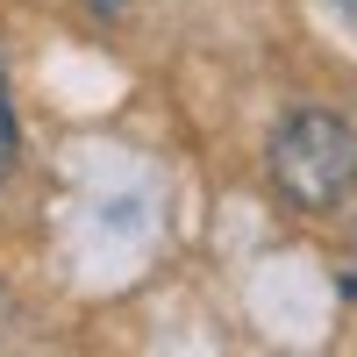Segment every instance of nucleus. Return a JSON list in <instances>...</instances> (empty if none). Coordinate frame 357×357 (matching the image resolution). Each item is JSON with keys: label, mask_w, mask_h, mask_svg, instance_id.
<instances>
[{"label": "nucleus", "mask_w": 357, "mask_h": 357, "mask_svg": "<svg viewBox=\"0 0 357 357\" xmlns=\"http://www.w3.org/2000/svg\"><path fill=\"white\" fill-rule=\"evenodd\" d=\"M336 8H343V15H350V22H357V0H336Z\"/></svg>", "instance_id": "nucleus-3"}, {"label": "nucleus", "mask_w": 357, "mask_h": 357, "mask_svg": "<svg viewBox=\"0 0 357 357\" xmlns=\"http://www.w3.org/2000/svg\"><path fill=\"white\" fill-rule=\"evenodd\" d=\"M272 186L301 207V215H329L357 193V129L329 107H301L272 129Z\"/></svg>", "instance_id": "nucleus-1"}, {"label": "nucleus", "mask_w": 357, "mask_h": 357, "mask_svg": "<svg viewBox=\"0 0 357 357\" xmlns=\"http://www.w3.org/2000/svg\"><path fill=\"white\" fill-rule=\"evenodd\" d=\"M86 8H93V15H107V22H114V15H129L136 0H86Z\"/></svg>", "instance_id": "nucleus-2"}]
</instances>
